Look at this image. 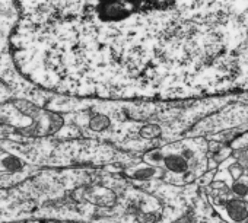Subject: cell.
Here are the masks:
<instances>
[{
    "mask_svg": "<svg viewBox=\"0 0 248 223\" xmlns=\"http://www.w3.org/2000/svg\"><path fill=\"white\" fill-rule=\"evenodd\" d=\"M213 208L228 223H248V201L229 195H215L212 198Z\"/></svg>",
    "mask_w": 248,
    "mask_h": 223,
    "instance_id": "obj_1",
    "label": "cell"
},
{
    "mask_svg": "<svg viewBox=\"0 0 248 223\" xmlns=\"http://www.w3.org/2000/svg\"><path fill=\"white\" fill-rule=\"evenodd\" d=\"M164 177L167 181H171L174 184H184L196 178V175L191 171V164L183 156V153L178 150L164 149Z\"/></svg>",
    "mask_w": 248,
    "mask_h": 223,
    "instance_id": "obj_2",
    "label": "cell"
},
{
    "mask_svg": "<svg viewBox=\"0 0 248 223\" xmlns=\"http://www.w3.org/2000/svg\"><path fill=\"white\" fill-rule=\"evenodd\" d=\"M206 152H207L209 166H220L222 162H225L228 158L232 156L233 149L231 148V145H225V143L213 140L207 145Z\"/></svg>",
    "mask_w": 248,
    "mask_h": 223,
    "instance_id": "obj_3",
    "label": "cell"
},
{
    "mask_svg": "<svg viewBox=\"0 0 248 223\" xmlns=\"http://www.w3.org/2000/svg\"><path fill=\"white\" fill-rule=\"evenodd\" d=\"M126 174H127L130 178L136 179V181H151V179H154V178L162 177L165 172H164L162 168H158V166L145 164V165H138V166H133V168L127 169Z\"/></svg>",
    "mask_w": 248,
    "mask_h": 223,
    "instance_id": "obj_4",
    "label": "cell"
},
{
    "mask_svg": "<svg viewBox=\"0 0 248 223\" xmlns=\"http://www.w3.org/2000/svg\"><path fill=\"white\" fill-rule=\"evenodd\" d=\"M89 129L95 133H104L107 132L109 127H111V119L107 116V114H93L91 119H89V123H88Z\"/></svg>",
    "mask_w": 248,
    "mask_h": 223,
    "instance_id": "obj_5",
    "label": "cell"
},
{
    "mask_svg": "<svg viewBox=\"0 0 248 223\" xmlns=\"http://www.w3.org/2000/svg\"><path fill=\"white\" fill-rule=\"evenodd\" d=\"M0 168L8 172H19L24 169V162L15 155H3L0 158Z\"/></svg>",
    "mask_w": 248,
    "mask_h": 223,
    "instance_id": "obj_6",
    "label": "cell"
},
{
    "mask_svg": "<svg viewBox=\"0 0 248 223\" xmlns=\"http://www.w3.org/2000/svg\"><path fill=\"white\" fill-rule=\"evenodd\" d=\"M231 194L238 198H247L248 197V174L245 172L241 178L233 179L231 185Z\"/></svg>",
    "mask_w": 248,
    "mask_h": 223,
    "instance_id": "obj_7",
    "label": "cell"
},
{
    "mask_svg": "<svg viewBox=\"0 0 248 223\" xmlns=\"http://www.w3.org/2000/svg\"><path fill=\"white\" fill-rule=\"evenodd\" d=\"M164 156H165L164 149H154V150H151V152H148L145 155V162L149 164V165L162 168V165H164Z\"/></svg>",
    "mask_w": 248,
    "mask_h": 223,
    "instance_id": "obj_8",
    "label": "cell"
},
{
    "mask_svg": "<svg viewBox=\"0 0 248 223\" xmlns=\"http://www.w3.org/2000/svg\"><path fill=\"white\" fill-rule=\"evenodd\" d=\"M139 134L143 139H156L162 134V129L158 124H145L140 129Z\"/></svg>",
    "mask_w": 248,
    "mask_h": 223,
    "instance_id": "obj_9",
    "label": "cell"
},
{
    "mask_svg": "<svg viewBox=\"0 0 248 223\" xmlns=\"http://www.w3.org/2000/svg\"><path fill=\"white\" fill-rule=\"evenodd\" d=\"M231 148L233 150H242V149H248V130L242 132L241 136L231 145Z\"/></svg>",
    "mask_w": 248,
    "mask_h": 223,
    "instance_id": "obj_10",
    "label": "cell"
},
{
    "mask_svg": "<svg viewBox=\"0 0 248 223\" xmlns=\"http://www.w3.org/2000/svg\"><path fill=\"white\" fill-rule=\"evenodd\" d=\"M228 171H229V174H231V177H232V179H238V178H241L245 172H247V169L244 168V166H241L236 161L228 168Z\"/></svg>",
    "mask_w": 248,
    "mask_h": 223,
    "instance_id": "obj_11",
    "label": "cell"
},
{
    "mask_svg": "<svg viewBox=\"0 0 248 223\" xmlns=\"http://www.w3.org/2000/svg\"><path fill=\"white\" fill-rule=\"evenodd\" d=\"M247 174H248V168H247Z\"/></svg>",
    "mask_w": 248,
    "mask_h": 223,
    "instance_id": "obj_12",
    "label": "cell"
},
{
    "mask_svg": "<svg viewBox=\"0 0 248 223\" xmlns=\"http://www.w3.org/2000/svg\"><path fill=\"white\" fill-rule=\"evenodd\" d=\"M247 201H248V197H247Z\"/></svg>",
    "mask_w": 248,
    "mask_h": 223,
    "instance_id": "obj_13",
    "label": "cell"
}]
</instances>
